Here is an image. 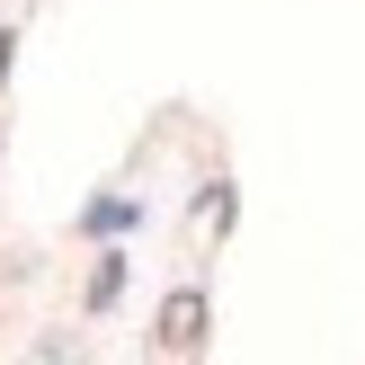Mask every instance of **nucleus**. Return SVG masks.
Masks as SVG:
<instances>
[{"label": "nucleus", "mask_w": 365, "mask_h": 365, "mask_svg": "<svg viewBox=\"0 0 365 365\" xmlns=\"http://www.w3.org/2000/svg\"><path fill=\"white\" fill-rule=\"evenodd\" d=\"M9 53H18V36H9V27H0V81H9Z\"/></svg>", "instance_id": "3"}, {"label": "nucleus", "mask_w": 365, "mask_h": 365, "mask_svg": "<svg viewBox=\"0 0 365 365\" xmlns=\"http://www.w3.org/2000/svg\"><path fill=\"white\" fill-rule=\"evenodd\" d=\"M116 294H125V259H107L98 277H89V312H107V303H116Z\"/></svg>", "instance_id": "2"}, {"label": "nucleus", "mask_w": 365, "mask_h": 365, "mask_svg": "<svg viewBox=\"0 0 365 365\" xmlns=\"http://www.w3.org/2000/svg\"><path fill=\"white\" fill-rule=\"evenodd\" d=\"M196 339H205V294L178 285V294L160 303V348H196Z\"/></svg>", "instance_id": "1"}]
</instances>
